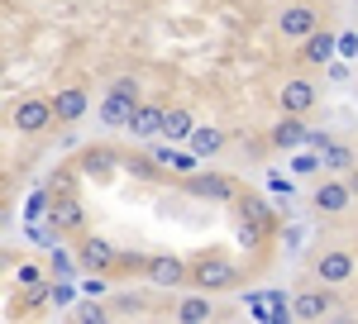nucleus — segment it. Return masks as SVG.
<instances>
[{
	"label": "nucleus",
	"mask_w": 358,
	"mask_h": 324,
	"mask_svg": "<svg viewBox=\"0 0 358 324\" xmlns=\"http://www.w3.org/2000/svg\"><path fill=\"white\" fill-rule=\"evenodd\" d=\"M177 320H182V324H201V320H210V291H206V296H187L182 305H177Z\"/></svg>",
	"instance_id": "412c9836"
},
{
	"label": "nucleus",
	"mask_w": 358,
	"mask_h": 324,
	"mask_svg": "<svg viewBox=\"0 0 358 324\" xmlns=\"http://www.w3.org/2000/svg\"><path fill=\"white\" fill-rule=\"evenodd\" d=\"M163 124H167V110H163V105L138 101L134 119H129V134H134V138H158V134H163Z\"/></svg>",
	"instance_id": "9b49d317"
},
{
	"label": "nucleus",
	"mask_w": 358,
	"mask_h": 324,
	"mask_svg": "<svg viewBox=\"0 0 358 324\" xmlns=\"http://www.w3.org/2000/svg\"><path fill=\"white\" fill-rule=\"evenodd\" d=\"M48 210H53V205H48L43 191H34V196L24 200V219H48Z\"/></svg>",
	"instance_id": "7c9ffc66"
},
{
	"label": "nucleus",
	"mask_w": 358,
	"mask_h": 324,
	"mask_svg": "<svg viewBox=\"0 0 358 324\" xmlns=\"http://www.w3.org/2000/svg\"><path fill=\"white\" fill-rule=\"evenodd\" d=\"M306 134L310 129L301 124V115H282V124L268 138H273V148H282V153H296V148H306Z\"/></svg>",
	"instance_id": "ddd939ff"
},
{
	"label": "nucleus",
	"mask_w": 358,
	"mask_h": 324,
	"mask_svg": "<svg viewBox=\"0 0 358 324\" xmlns=\"http://www.w3.org/2000/svg\"><path fill=\"white\" fill-rule=\"evenodd\" d=\"M158 167H163L158 158H124V172H134V177H143V182L158 177Z\"/></svg>",
	"instance_id": "c756f323"
},
{
	"label": "nucleus",
	"mask_w": 358,
	"mask_h": 324,
	"mask_svg": "<svg viewBox=\"0 0 358 324\" xmlns=\"http://www.w3.org/2000/svg\"><path fill=\"white\" fill-rule=\"evenodd\" d=\"M325 77H330V81H344V77H349V67H344V57H334L330 67H325Z\"/></svg>",
	"instance_id": "58836bf2"
},
{
	"label": "nucleus",
	"mask_w": 358,
	"mask_h": 324,
	"mask_svg": "<svg viewBox=\"0 0 358 324\" xmlns=\"http://www.w3.org/2000/svg\"><path fill=\"white\" fill-rule=\"evenodd\" d=\"M153 158L163 162V167H172V177H192L196 162H201V153H172V148H158Z\"/></svg>",
	"instance_id": "6ab92c4d"
},
{
	"label": "nucleus",
	"mask_w": 358,
	"mask_h": 324,
	"mask_svg": "<svg viewBox=\"0 0 358 324\" xmlns=\"http://www.w3.org/2000/svg\"><path fill=\"white\" fill-rule=\"evenodd\" d=\"M53 296V286H24V305L34 310V305H43V300Z\"/></svg>",
	"instance_id": "c9c22d12"
},
{
	"label": "nucleus",
	"mask_w": 358,
	"mask_h": 324,
	"mask_svg": "<svg viewBox=\"0 0 358 324\" xmlns=\"http://www.w3.org/2000/svg\"><path fill=\"white\" fill-rule=\"evenodd\" d=\"M187 191L192 196H206V200H234V182L220 177V172H192L187 177Z\"/></svg>",
	"instance_id": "6e6552de"
},
{
	"label": "nucleus",
	"mask_w": 358,
	"mask_h": 324,
	"mask_svg": "<svg viewBox=\"0 0 358 324\" xmlns=\"http://www.w3.org/2000/svg\"><path fill=\"white\" fill-rule=\"evenodd\" d=\"M234 281H239V267L224 258H206L192 267V286H201V291H229Z\"/></svg>",
	"instance_id": "7ed1b4c3"
},
{
	"label": "nucleus",
	"mask_w": 358,
	"mask_h": 324,
	"mask_svg": "<svg viewBox=\"0 0 358 324\" xmlns=\"http://www.w3.org/2000/svg\"><path fill=\"white\" fill-rule=\"evenodd\" d=\"M239 215L268 229V200H258V196H244V200H239Z\"/></svg>",
	"instance_id": "a878e982"
},
{
	"label": "nucleus",
	"mask_w": 358,
	"mask_h": 324,
	"mask_svg": "<svg viewBox=\"0 0 358 324\" xmlns=\"http://www.w3.org/2000/svg\"><path fill=\"white\" fill-rule=\"evenodd\" d=\"M292 315L296 320H320V315H330V296L325 291H301V296H292Z\"/></svg>",
	"instance_id": "dca6fc26"
},
{
	"label": "nucleus",
	"mask_w": 358,
	"mask_h": 324,
	"mask_svg": "<svg viewBox=\"0 0 358 324\" xmlns=\"http://www.w3.org/2000/svg\"><path fill=\"white\" fill-rule=\"evenodd\" d=\"M320 158H325V167H330V172H344V167H354V153H349L344 143H330Z\"/></svg>",
	"instance_id": "bb28decb"
},
{
	"label": "nucleus",
	"mask_w": 358,
	"mask_h": 324,
	"mask_svg": "<svg viewBox=\"0 0 358 324\" xmlns=\"http://www.w3.org/2000/svg\"><path fill=\"white\" fill-rule=\"evenodd\" d=\"M143 277H148V286H158V291H172V286L192 281V272H187V263H182V258H172V253H158V258H148V267H143Z\"/></svg>",
	"instance_id": "20e7f679"
},
{
	"label": "nucleus",
	"mask_w": 358,
	"mask_h": 324,
	"mask_svg": "<svg viewBox=\"0 0 358 324\" xmlns=\"http://www.w3.org/2000/svg\"><path fill=\"white\" fill-rule=\"evenodd\" d=\"M77 258H82L86 272H110L115 263H120V248H115L110 239H101V234H91V239L82 243V253H77Z\"/></svg>",
	"instance_id": "0eeeda50"
},
{
	"label": "nucleus",
	"mask_w": 358,
	"mask_h": 324,
	"mask_svg": "<svg viewBox=\"0 0 358 324\" xmlns=\"http://www.w3.org/2000/svg\"><path fill=\"white\" fill-rule=\"evenodd\" d=\"M268 300H273V320H268V324H287V320H296V315H292V300H287V291H268Z\"/></svg>",
	"instance_id": "c85d7f7f"
},
{
	"label": "nucleus",
	"mask_w": 358,
	"mask_h": 324,
	"mask_svg": "<svg viewBox=\"0 0 358 324\" xmlns=\"http://www.w3.org/2000/svg\"><path fill=\"white\" fill-rule=\"evenodd\" d=\"M287 167H292V177H310V172H320V167H325V158H320V148H296Z\"/></svg>",
	"instance_id": "4be33fe9"
},
{
	"label": "nucleus",
	"mask_w": 358,
	"mask_h": 324,
	"mask_svg": "<svg viewBox=\"0 0 358 324\" xmlns=\"http://www.w3.org/2000/svg\"><path fill=\"white\" fill-rule=\"evenodd\" d=\"M277 29H282L287 43H306V38L320 29V15H315V5H287V10L277 15Z\"/></svg>",
	"instance_id": "f03ea898"
},
{
	"label": "nucleus",
	"mask_w": 358,
	"mask_h": 324,
	"mask_svg": "<svg viewBox=\"0 0 358 324\" xmlns=\"http://www.w3.org/2000/svg\"><path fill=\"white\" fill-rule=\"evenodd\" d=\"M86 110H91V96H86V86H62L53 96V115L62 124H72V119H82Z\"/></svg>",
	"instance_id": "9d476101"
},
{
	"label": "nucleus",
	"mask_w": 358,
	"mask_h": 324,
	"mask_svg": "<svg viewBox=\"0 0 358 324\" xmlns=\"http://www.w3.org/2000/svg\"><path fill=\"white\" fill-rule=\"evenodd\" d=\"M258 239H263V224H253V219H244V224H239V243H244V248H253Z\"/></svg>",
	"instance_id": "f704fd0d"
},
{
	"label": "nucleus",
	"mask_w": 358,
	"mask_h": 324,
	"mask_svg": "<svg viewBox=\"0 0 358 324\" xmlns=\"http://www.w3.org/2000/svg\"><path fill=\"white\" fill-rule=\"evenodd\" d=\"M187 143H192V153H201V158H215V153L224 148V134L210 129V124H196V134L187 138Z\"/></svg>",
	"instance_id": "a211bd4d"
},
{
	"label": "nucleus",
	"mask_w": 358,
	"mask_h": 324,
	"mask_svg": "<svg viewBox=\"0 0 358 324\" xmlns=\"http://www.w3.org/2000/svg\"><path fill=\"white\" fill-rule=\"evenodd\" d=\"M330 143H334V138L325 134V129H310V134H306V148H320V153H325Z\"/></svg>",
	"instance_id": "e433bc0d"
},
{
	"label": "nucleus",
	"mask_w": 358,
	"mask_h": 324,
	"mask_svg": "<svg viewBox=\"0 0 358 324\" xmlns=\"http://www.w3.org/2000/svg\"><path fill=\"white\" fill-rule=\"evenodd\" d=\"M15 281H20V286H43V267H34V263H20Z\"/></svg>",
	"instance_id": "2f4dec72"
},
{
	"label": "nucleus",
	"mask_w": 358,
	"mask_h": 324,
	"mask_svg": "<svg viewBox=\"0 0 358 324\" xmlns=\"http://www.w3.org/2000/svg\"><path fill=\"white\" fill-rule=\"evenodd\" d=\"M48 253H53V272H57V277H77V267H82V258H72V253H67L62 243H53Z\"/></svg>",
	"instance_id": "b1692460"
},
{
	"label": "nucleus",
	"mask_w": 358,
	"mask_h": 324,
	"mask_svg": "<svg viewBox=\"0 0 358 324\" xmlns=\"http://www.w3.org/2000/svg\"><path fill=\"white\" fill-rule=\"evenodd\" d=\"M115 162H120L115 148H86L82 162H77V172H82V177H101V172H110Z\"/></svg>",
	"instance_id": "f3484780"
},
{
	"label": "nucleus",
	"mask_w": 358,
	"mask_h": 324,
	"mask_svg": "<svg viewBox=\"0 0 358 324\" xmlns=\"http://www.w3.org/2000/svg\"><path fill=\"white\" fill-rule=\"evenodd\" d=\"M277 101H282V115H306V110L315 105V86L306 77H292L282 91H277Z\"/></svg>",
	"instance_id": "1a4fd4ad"
},
{
	"label": "nucleus",
	"mask_w": 358,
	"mask_h": 324,
	"mask_svg": "<svg viewBox=\"0 0 358 324\" xmlns=\"http://www.w3.org/2000/svg\"><path fill=\"white\" fill-rule=\"evenodd\" d=\"M315 277H320V281H349V277H354V258L339 253V248H330V253L315 258Z\"/></svg>",
	"instance_id": "4468645a"
},
{
	"label": "nucleus",
	"mask_w": 358,
	"mask_h": 324,
	"mask_svg": "<svg viewBox=\"0 0 358 324\" xmlns=\"http://www.w3.org/2000/svg\"><path fill=\"white\" fill-rule=\"evenodd\" d=\"M53 101H43V96H24L20 105L10 110V124L20 129V134H43L48 124H53Z\"/></svg>",
	"instance_id": "f257e3e1"
},
{
	"label": "nucleus",
	"mask_w": 358,
	"mask_h": 324,
	"mask_svg": "<svg viewBox=\"0 0 358 324\" xmlns=\"http://www.w3.org/2000/svg\"><path fill=\"white\" fill-rule=\"evenodd\" d=\"M244 305H248V315H253L258 324H268V320H273V300H268V291H248Z\"/></svg>",
	"instance_id": "393cba45"
},
{
	"label": "nucleus",
	"mask_w": 358,
	"mask_h": 324,
	"mask_svg": "<svg viewBox=\"0 0 358 324\" xmlns=\"http://www.w3.org/2000/svg\"><path fill=\"white\" fill-rule=\"evenodd\" d=\"M77 296H82V281L72 286V277H62V281H53V296H48V305H53V310H72V305H77Z\"/></svg>",
	"instance_id": "5701e85b"
},
{
	"label": "nucleus",
	"mask_w": 358,
	"mask_h": 324,
	"mask_svg": "<svg viewBox=\"0 0 358 324\" xmlns=\"http://www.w3.org/2000/svg\"><path fill=\"white\" fill-rule=\"evenodd\" d=\"M163 134H167V138H192V134H196V119H192V110L172 105V110H167V124H163Z\"/></svg>",
	"instance_id": "aec40b11"
},
{
	"label": "nucleus",
	"mask_w": 358,
	"mask_h": 324,
	"mask_svg": "<svg viewBox=\"0 0 358 324\" xmlns=\"http://www.w3.org/2000/svg\"><path fill=\"white\" fill-rule=\"evenodd\" d=\"M77 320H82V324H101V320H106V310H101V296L77 300Z\"/></svg>",
	"instance_id": "cd10ccee"
},
{
	"label": "nucleus",
	"mask_w": 358,
	"mask_h": 324,
	"mask_svg": "<svg viewBox=\"0 0 358 324\" xmlns=\"http://www.w3.org/2000/svg\"><path fill=\"white\" fill-rule=\"evenodd\" d=\"M268 191H273V196H287V200H292V177H282V172H268Z\"/></svg>",
	"instance_id": "72a5a7b5"
},
{
	"label": "nucleus",
	"mask_w": 358,
	"mask_h": 324,
	"mask_svg": "<svg viewBox=\"0 0 358 324\" xmlns=\"http://www.w3.org/2000/svg\"><path fill=\"white\" fill-rule=\"evenodd\" d=\"M334 57H339V34H330V29H315L301 43V62H310V67H330Z\"/></svg>",
	"instance_id": "423d86ee"
},
{
	"label": "nucleus",
	"mask_w": 358,
	"mask_h": 324,
	"mask_svg": "<svg viewBox=\"0 0 358 324\" xmlns=\"http://www.w3.org/2000/svg\"><path fill=\"white\" fill-rule=\"evenodd\" d=\"M48 224L62 229V234H67V229H82V224H86V205H82V200H72V196H62L53 210H48Z\"/></svg>",
	"instance_id": "2eb2a0df"
},
{
	"label": "nucleus",
	"mask_w": 358,
	"mask_h": 324,
	"mask_svg": "<svg viewBox=\"0 0 358 324\" xmlns=\"http://www.w3.org/2000/svg\"><path fill=\"white\" fill-rule=\"evenodd\" d=\"M134 110H138V96L110 86V91H106V101H101V124H110V129H129Z\"/></svg>",
	"instance_id": "39448f33"
},
{
	"label": "nucleus",
	"mask_w": 358,
	"mask_h": 324,
	"mask_svg": "<svg viewBox=\"0 0 358 324\" xmlns=\"http://www.w3.org/2000/svg\"><path fill=\"white\" fill-rule=\"evenodd\" d=\"M349 200H354V186H349V182H320V186H315V210H320V215L349 210Z\"/></svg>",
	"instance_id": "f8f14e48"
},
{
	"label": "nucleus",
	"mask_w": 358,
	"mask_h": 324,
	"mask_svg": "<svg viewBox=\"0 0 358 324\" xmlns=\"http://www.w3.org/2000/svg\"><path fill=\"white\" fill-rule=\"evenodd\" d=\"M101 277H106V272H91V277H86L82 296H106V291H110V281H101Z\"/></svg>",
	"instance_id": "473e14b6"
},
{
	"label": "nucleus",
	"mask_w": 358,
	"mask_h": 324,
	"mask_svg": "<svg viewBox=\"0 0 358 324\" xmlns=\"http://www.w3.org/2000/svg\"><path fill=\"white\" fill-rule=\"evenodd\" d=\"M339 57H358V34H339Z\"/></svg>",
	"instance_id": "4c0bfd02"
}]
</instances>
